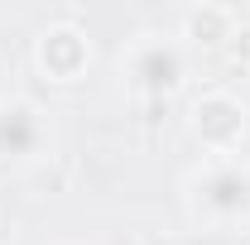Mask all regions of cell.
I'll return each instance as SVG.
<instances>
[{"label": "cell", "mask_w": 250, "mask_h": 245, "mask_svg": "<svg viewBox=\"0 0 250 245\" xmlns=\"http://www.w3.org/2000/svg\"><path fill=\"white\" fill-rule=\"evenodd\" d=\"M116 72H121L125 92L140 96V101H168L188 87L192 77V48H188L178 34H135L116 58Z\"/></svg>", "instance_id": "cell-2"}, {"label": "cell", "mask_w": 250, "mask_h": 245, "mask_svg": "<svg viewBox=\"0 0 250 245\" xmlns=\"http://www.w3.org/2000/svg\"><path fill=\"white\" fill-rule=\"evenodd\" d=\"M188 221L207 236L246 231L250 226V159H202L183 178Z\"/></svg>", "instance_id": "cell-1"}, {"label": "cell", "mask_w": 250, "mask_h": 245, "mask_svg": "<svg viewBox=\"0 0 250 245\" xmlns=\"http://www.w3.org/2000/svg\"><path fill=\"white\" fill-rule=\"evenodd\" d=\"M188 135L202 159H241L250 140V111L236 92H202L188 106Z\"/></svg>", "instance_id": "cell-3"}, {"label": "cell", "mask_w": 250, "mask_h": 245, "mask_svg": "<svg viewBox=\"0 0 250 245\" xmlns=\"http://www.w3.org/2000/svg\"><path fill=\"white\" fill-rule=\"evenodd\" d=\"M53 154V121L39 101H5L0 106V159L5 163H39Z\"/></svg>", "instance_id": "cell-5"}, {"label": "cell", "mask_w": 250, "mask_h": 245, "mask_svg": "<svg viewBox=\"0 0 250 245\" xmlns=\"http://www.w3.org/2000/svg\"><path fill=\"white\" fill-rule=\"evenodd\" d=\"M241 29V15L226 5H197L183 15V39L188 48H231V39Z\"/></svg>", "instance_id": "cell-6"}, {"label": "cell", "mask_w": 250, "mask_h": 245, "mask_svg": "<svg viewBox=\"0 0 250 245\" xmlns=\"http://www.w3.org/2000/svg\"><path fill=\"white\" fill-rule=\"evenodd\" d=\"M67 245H92V241H67Z\"/></svg>", "instance_id": "cell-7"}, {"label": "cell", "mask_w": 250, "mask_h": 245, "mask_svg": "<svg viewBox=\"0 0 250 245\" xmlns=\"http://www.w3.org/2000/svg\"><path fill=\"white\" fill-rule=\"evenodd\" d=\"M87 67H92V39H87V29H77L67 20L39 29V39H34V72L43 82L72 87V82L87 77Z\"/></svg>", "instance_id": "cell-4"}]
</instances>
